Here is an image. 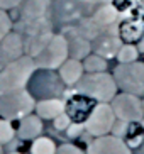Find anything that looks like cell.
Returning <instances> with one entry per match:
<instances>
[{"instance_id": "obj_11", "label": "cell", "mask_w": 144, "mask_h": 154, "mask_svg": "<svg viewBox=\"0 0 144 154\" xmlns=\"http://www.w3.org/2000/svg\"><path fill=\"white\" fill-rule=\"evenodd\" d=\"M95 100H92L90 97L81 95V93H77V97H71V98L64 102V112L70 115L71 120L80 124H85V120L88 119L92 109H93Z\"/></svg>"}, {"instance_id": "obj_10", "label": "cell", "mask_w": 144, "mask_h": 154, "mask_svg": "<svg viewBox=\"0 0 144 154\" xmlns=\"http://www.w3.org/2000/svg\"><path fill=\"white\" fill-rule=\"evenodd\" d=\"M86 154H132L131 147L126 144V140L117 136H102L95 137L93 142H90Z\"/></svg>"}, {"instance_id": "obj_23", "label": "cell", "mask_w": 144, "mask_h": 154, "mask_svg": "<svg viewBox=\"0 0 144 154\" xmlns=\"http://www.w3.org/2000/svg\"><path fill=\"white\" fill-rule=\"evenodd\" d=\"M56 144L49 137H37L31 146V154H56Z\"/></svg>"}, {"instance_id": "obj_30", "label": "cell", "mask_w": 144, "mask_h": 154, "mask_svg": "<svg viewBox=\"0 0 144 154\" xmlns=\"http://www.w3.org/2000/svg\"><path fill=\"white\" fill-rule=\"evenodd\" d=\"M24 0H0V9H14V7H17V5H20Z\"/></svg>"}, {"instance_id": "obj_27", "label": "cell", "mask_w": 144, "mask_h": 154, "mask_svg": "<svg viewBox=\"0 0 144 154\" xmlns=\"http://www.w3.org/2000/svg\"><path fill=\"white\" fill-rule=\"evenodd\" d=\"M71 122L73 120L70 119V115H68L66 112H63V113H59L58 117L54 119V127H56L58 131H66Z\"/></svg>"}, {"instance_id": "obj_8", "label": "cell", "mask_w": 144, "mask_h": 154, "mask_svg": "<svg viewBox=\"0 0 144 154\" xmlns=\"http://www.w3.org/2000/svg\"><path fill=\"white\" fill-rule=\"evenodd\" d=\"M122 37L119 36V27L114 24V26H108L104 31L100 32L99 36L93 39V44H92V49L97 53V54L104 56L105 59L108 58H115L121 49Z\"/></svg>"}, {"instance_id": "obj_28", "label": "cell", "mask_w": 144, "mask_h": 154, "mask_svg": "<svg viewBox=\"0 0 144 154\" xmlns=\"http://www.w3.org/2000/svg\"><path fill=\"white\" fill-rule=\"evenodd\" d=\"M83 131H85V124L71 122V124H70V127L66 129V136L70 137V139H75V137H78Z\"/></svg>"}, {"instance_id": "obj_6", "label": "cell", "mask_w": 144, "mask_h": 154, "mask_svg": "<svg viewBox=\"0 0 144 154\" xmlns=\"http://www.w3.org/2000/svg\"><path fill=\"white\" fill-rule=\"evenodd\" d=\"M110 107L115 113V119L122 120V122H141L144 117L142 100H141V97H136L132 93H126V91L117 93L110 102Z\"/></svg>"}, {"instance_id": "obj_1", "label": "cell", "mask_w": 144, "mask_h": 154, "mask_svg": "<svg viewBox=\"0 0 144 154\" xmlns=\"http://www.w3.org/2000/svg\"><path fill=\"white\" fill-rule=\"evenodd\" d=\"M36 69L37 66L34 63V58L29 54H24L19 59L7 63L0 71V93H9L14 90L26 88Z\"/></svg>"}, {"instance_id": "obj_12", "label": "cell", "mask_w": 144, "mask_h": 154, "mask_svg": "<svg viewBox=\"0 0 144 154\" xmlns=\"http://www.w3.org/2000/svg\"><path fill=\"white\" fill-rule=\"evenodd\" d=\"M20 56H24V39L19 32L10 31L0 41V61L7 64L14 59H19Z\"/></svg>"}, {"instance_id": "obj_15", "label": "cell", "mask_w": 144, "mask_h": 154, "mask_svg": "<svg viewBox=\"0 0 144 154\" xmlns=\"http://www.w3.org/2000/svg\"><path fill=\"white\" fill-rule=\"evenodd\" d=\"M41 132H42V119L37 113H29L20 119L15 134L22 140H34L41 136Z\"/></svg>"}, {"instance_id": "obj_18", "label": "cell", "mask_w": 144, "mask_h": 154, "mask_svg": "<svg viewBox=\"0 0 144 154\" xmlns=\"http://www.w3.org/2000/svg\"><path fill=\"white\" fill-rule=\"evenodd\" d=\"M64 112V100L61 98H42L36 103V113L41 119L54 120L59 113Z\"/></svg>"}, {"instance_id": "obj_7", "label": "cell", "mask_w": 144, "mask_h": 154, "mask_svg": "<svg viewBox=\"0 0 144 154\" xmlns=\"http://www.w3.org/2000/svg\"><path fill=\"white\" fill-rule=\"evenodd\" d=\"M115 113L110 103H97L92 109L88 119L85 120V131L93 137H102L112 132L115 124Z\"/></svg>"}, {"instance_id": "obj_13", "label": "cell", "mask_w": 144, "mask_h": 154, "mask_svg": "<svg viewBox=\"0 0 144 154\" xmlns=\"http://www.w3.org/2000/svg\"><path fill=\"white\" fill-rule=\"evenodd\" d=\"M51 9V0H24L20 10V24L37 22L48 19Z\"/></svg>"}, {"instance_id": "obj_21", "label": "cell", "mask_w": 144, "mask_h": 154, "mask_svg": "<svg viewBox=\"0 0 144 154\" xmlns=\"http://www.w3.org/2000/svg\"><path fill=\"white\" fill-rule=\"evenodd\" d=\"M102 31H104V27H100L99 24L93 20V17H86V19H80V20H78L77 32H78V34H81L85 39H88L90 42L93 41V39L99 36Z\"/></svg>"}, {"instance_id": "obj_20", "label": "cell", "mask_w": 144, "mask_h": 154, "mask_svg": "<svg viewBox=\"0 0 144 154\" xmlns=\"http://www.w3.org/2000/svg\"><path fill=\"white\" fill-rule=\"evenodd\" d=\"M144 32V24L141 20H126L119 26V36L126 42H134L141 39Z\"/></svg>"}, {"instance_id": "obj_22", "label": "cell", "mask_w": 144, "mask_h": 154, "mask_svg": "<svg viewBox=\"0 0 144 154\" xmlns=\"http://www.w3.org/2000/svg\"><path fill=\"white\" fill-rule=\"evenodd\" d=\"M83 69L86 73H100V71H105L107 69V59L100 54H88L83 61Z\"/></svg>"}, {"instance_id": "obj_5", "label": "cell", "mask_w": 144, "mask_h": 154, "mask_svg": "<svg viewBox=\"0 0 144 154\" xmlns=\"http://www.w3.org/2000/svg\"><path fill=\"white\" fill-rule=\"evenodd\" d=\"M70 58L68 39L63 34H54L51 41L37 56H34V63L39 69H58Z\"/></svg>"}, {"instance_id": "obj_3", "label": "cell", "mask_w": 144, "mask_h": 154, "mask_svg": "<svg viewBox=\"0 0 144 154\" xmlns=\"http://www.w3.org/2000/svg\"><path fill=\"white\" fill-rule=\"evenodd\" d=\"M36 110V100L32 93L22 88L9 93H0V117L7 120L22 119Z\"/></svg>"}, {"instance_id": "obj_16", "label": "cell", "mask_w": 144, "mask_h": 154, "mask_svg": "<svg viewBox=\"0 0 144 154\" xmlns=\"http://www.w3.org/2000/svg\"><path fill=\"white\" fill-rule=\"evenodd\" d=\"M58 69H59L58 75H59V78H61V82H63L64 85H68V86L77 85V83L81 80L83 73H85L83 63L78 61V59H73V58H68Z\"/></svg>"}, {"instance_id": "obj_24", "label": "cell", "mask_w": 144, "mask_h": 154, "mask_svg": "<svg viewBox=\"0 0 144 154\" xmlns=\"http://www.w3.org/2000/svg\"><path fill=\"white\" fill-rule=\"evenodd\" d=\"M137 56H139V49L132 42H124L121 46V49H119L115 58H117V61L121 64H126V63H134V61H137Z\"/></svg>"}, {"instance_id": "obj_2", "label": "cell", "mask_w": 144, "mask_h": 154, "mask_svg": "<svg viewBox=\"0 0 144 154\" xmlns=\"http://www.w3.org/2000/svg\"><path fill=\"white\" fill-rule=\"evenodd\" d=\"M77 93L90 97L99 103H110L112 98L117 95V83L112 75L105 71L88 73L83 75L77 83Z\"/></svg>"}, {"instance_id": "obj_4", "label": "cell", "mask_w": 144, "mask_h": 154, "mask_svg": "<svg viewBox=\"0 0 144 154\" xmlns=\"http://www.w3.org/2000/svg\"><path fill=\"white\" fill-rule=\"evenodd\" d=\"M114 80L126 93H132L136 97H144V63H119L114 69Z\"/></svg>"}, {"instance_id": "obj_31", "label": "cell", "mask_w": 144, "mask_h": 154, "mask_svg": "<svg viewBox=\"0 0 144 154\" xmlns=\"http://www.w3.org/2000/svg\"><path fill=\"white\" fill-rule=\"evenodd\" d=\"M86 5H90V7H93L95 4H107V2H112V0H83Z\"/></svg>"}, {"instance_id": "obj_33", "label": "cell", "mask_w": 144, "mask_h": 154, "mask_svg": "<svg viewBox=\"0 0 144 154\" xmlns=\"http://www.w3.org/2000/svg\"><path fill=\"white\" fill-rule=\"evenodd\" d=\"M142 112H144V98H142Z\"/></svg>"}, {"instance_id": "obj_32", "label": "cell", "mask_w": 144, "mask_h": 154, "mask_svg": "<svg viewBox=\"0 0 144 154\" xmlns=\"http://www.w3.org/2000/svg\"><path fill=\"white\" fill-rule=\"evenodd\" d=\"M141 127H142V131H144V120H141Z\"/></svg>"}, {"instance_id": "obj_9", "label": "cell", "mask_w": 144, "mask_h": 154, "mask_svg": "<svg viewBox=\"0 0 144 154\" xmlns=\"http://www.w3.org/2000/svg\"><path fill=\"white\" fill-rule=\"evenodd\" d=\"M32 78H34V95L44 97V98H49L51 95V98H54L58 93L63 91L64 83L61 82L59 75H54L53 69H41V73L32 75Z\"/></svg>"}, {"instance_id": "obj_19", "label": "cell", "mask_w": 144, "mask_h": 154, "mask_svg": "<svg viewBox=\"0 0 144 154\" xmlns=\"http://www.w3.org/2000/svg\"><path fill=\"white\" fill-rule=\"evenodd\" d=\"M117 15H119L117 9H115L110 2H107V4L99 5V7L95 9V12H93L92 17H93V20L99 24L100 27L105 29V27H108V26H114V24H115Z\"/></svg>"}, {"instance_id": "obj_35", "label": "cell", "mask_w": 144, "mask_h": 154, "mask_svg": "<svg viewBox=\"0 0 144 154\" xmlns=\"http://www.w3.org/2000/svg\"><path fill=\"white\" fill-rule=\"evenodd\" d=\"M0 154H4V152H2V146H0Z\"/></svg>"}, {"instance_id": "obj_26", "label": "cell", "mask_w": 144, "mask_h": 154, "mask_svg": "<svg viewBox=\"0 0 144 154\" xmlns=\"http://www.w3.org/2000/svg\"><path fill=\"white\" fill-rule=\"evenodd\" d=\"M12 31V20L4 9H0V41Z\"/></svg>"}, {"instance_id": "obj_25", "label": "cell", "mask_w": 144, "mask_h": 154, "mask_svg": "<svg viewBox=\"0 0 144 154\" xmlns=\"http://www.w3.org/2000/svg\"><path fill=\"white\" fill-rule=\"evenodd\" d=\"M14 137H15V129L12 127L10 120L0 119V146L9 144Z\"/></svg>"}, {"instance_id": "obj_29", "label": "cell", "mask_w": 144, "mask_h": 154, "mask_svg": "<svg viewBox=\"0 0 144 154\" xmlns=\"http://www.w3.org/2000/svg\"><path fill=\"white\" fill-rule=\"evenodd\" d=\"M56 154H85L81 149H78L77 146L73 144H61L56 149Z\"/></svg>"}, {"instance_id": "obj_14", "label": "cell", "mask_w": 144, "mask_h": 154, "mask_svg": "<svg viewBox=\"0 0 144 154\" xmlns=\"http://www.w3.org/2000/svg\"><path fill=\"white\" fill-rule=\"evenodd\" d=\"M53 31H51V24L44 26V27H39L36 31L29 32L26 34V41H24V49L27 51V54L29 56H37L41 51L46 48V44L51 41V37H53Z\"/></svg>"}, {"instance_id": "obj_17", "label": "cell", "mask_w": 144, "mask_h": 154, "mask_svg": "<svg viewBox=\"0 0 144 154\" xmlns=\"http://www.w3.org/2000/svg\"><path fill=\"white\" fill-rule=\"evenodd\" d=\"M68 51H70V58L83 61L86 56L90 54L92 42L88 39H85L81 34H78L77 29H75V31H71V37L68 39Z\"/></svg>"}, {"instance_id": "obj_34", "label": "cell", "mask_w": 144, "mask_h": 154, "mask_svg": "<svg viewBox=\"0 0 144 154\" xmlns=\"http://www.w3.org/2000/svg\"><path fill=\"white\" fill-rule=\"evenodd\" d=\"M9 154H22V152H9Z\"/></svg>"}]
</instances>
